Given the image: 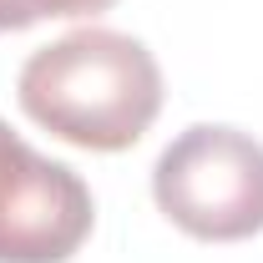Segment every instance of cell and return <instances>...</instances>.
<instances>
[{"mask_svg":"<svg viewBox=\"0 0 263 263\" xmlns=\"http://www.w3.org/2000/svg\"><path fill=\"white\" fill-rule=\"evenodd\" d=\"M21 111L86 152H127L162 111V66L127 31L86 26L26 56Z\"/></svg>","mask_w":263,"mask_h":263,"instance_id":"6da1fadb","label":"cell"},{"mask_svg":"<svg viewBox=\"0 0 263 263\" xmlns=\"http://www.w3.org/2000/svg\"><path fill=\"white\" fill-rule=\"evenodd\" d=\"M152 197L182 233L238 243L263 233V142L238 127H187L152 167Z\"/></svg>","mask_w":263,"mask_h":263,"instance_id":"7a4b0ae2","label":"cell"},{"mask_svg":"<svg viewBox=\"0 0 263 263\" xmlns=\"http://www.w3.org/2000/svg\"><path fill=\"white\" fill-rule=\"evenodd\" d=\"M97 202L81 172L41 157L0 122V263H66L91 238Z\"/></svg>","mask_w":263,"mask_h":263,"instance_id":"3957f363","label":"cell"},{"mask_svg":"<svg viewBox=\"0 0 263 263\" xmlns=\"http://www.w3.org/2000/svg\"><path fill=\"white\" fill-rule=\"evenodd\" d=\"M117 0H0V31H26L46 15H101Z\"/></svg>","mask_w":263,"mask_h":263,"instance_id":"277c9868","label":"cell"}]
</instances>
